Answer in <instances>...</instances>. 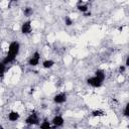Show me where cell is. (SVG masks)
Listing matches in <instances>:
<instances>
[{
	"instance_id": "cell-19",
	"label": "cell",
	"mask_w": 129,
	"mask_h": 129,
	"mask_svg": "<svg viewBox=\"0 0 129 129\" xmlns=\"http://www.w3.org/2000/svg\"><path fill=\"white\" fill-rule=\"evenodd\" d=\"M128 66H129V57L127 56V58H126V61H125V67L127 68Z\"/></svg>"
},
{
	"instance_id": "cell-18",
	"label": "cell",
	"mask_w": 129,
	"mask_h": 129,
	"mask_svg": "<svg viewBox=\"0 0 129 129\" xmlns=\"http://www.w3.org/2000/svg\"><path fill=\"white\" fill-rule=\"evenodd\" d=\"M125 70H126V67H125V66H121V67L119 68V72H120V73H124Z\"/></svg>"
},
{
	"instance_id": "cell-17",
	"label": "cell",
	"mask_w": 129,
	"mask_h": 129,
	"mask_svg": "<svg viewBox=\"0 0 129 129\" xmlns=\"http://www.w3.org/2000/svg\"><path fill=\"white\" fill-rule=\"evenodd\" d=\"M128 108H129V104H126L124 109H123V115L125 117H129V111H128Z\"/></svg>"
},
{
	"instance_id": "cell-6",
	"label": "cell",
	"mask_w": 129,
	"mask_h": 129,
	"mask_svg": "<svg viewBox=\"0 0 129 129\" xmlns=\"http://www.w3.org/2000/svg\"><path fill=\"white\" fill-rule=\"evenodd\" d=\"M51 123H52V125L54 126V128H57V127L63 126L64 120H63V118H62L61 115H56V116H54V117L52 118Z\"/></svg>"
},
{
	"instance_id": "cell-16",
	"label": "cell",
	"mask_w": 129,
	"mask_h": 129,
	"mask_svg": "<svg viewBox=\"0 0 129 129\" xmlns=\"http://www.w3.org/2000/svg\"><path fill=\"white\" fill-rule=\"evenodd\" d=\"M64 24L67 26H71L73 24V19L70 17V16H66L64 17Z\"/></svg>"
},
{
	"instance_id": "cell-15",
	"label": "cell",
	"mask_w": 129,
	"mask_h": 129,
	"mask_svg": "<svg viewBox=\"0 0 129 129\" xmlns=\"http://www.w3.org/2000/svg\"><path fill=\"white\" fill-rule=\"evenodd\" d=\"M5 71H6V64H4L3 61L1 60V61H0V78H1V79L4 77Z\"/></svg>"
},
{
	"instance_id": "cell-12",
	"label": "cell",
	"mask_w": 129,
	"mask_h": 129,
	"mask_svg": "<svg viewBox=\"0 0 129 129\" xmlns=\"http://www.w3.org/2000/svg\"><path fill=\"white\" fill-rule=\"evenodd\" d=\"M77 8H78V10L79 11H81V12H83V13H86V12H88V10H89V7H88V5L85 3H82V4H77Z\"/></svg>"
},
{
	"instance_id": "cell-8",
	"label": "cell",
	"mask_w": 129,
	"mask_h": 129,
	"mask_svg": "<svg viewBox=\"0 0 129 129\" xmlns=\"http://www.w3.org/2000/svg\"><path fill=\"white\" fill-rule=\"evenodd\" d=\"M19 118H20V114H19L17 111L12 110V111H10V112L8 113V120H9L10 122H15V121H17Z\"/></svg>"
},
{
	"instance_id": "cell-5",
	"label": "cell",
	"mask_w": 129,
	"mask_h": 129,
	"mask_svg": "<svg viewBox=\"0 0 129 129\" xmlns=\"http://www.w3.org/2000/svg\"><path fill=\"white\" fill-rule=\"evenodd\" d=\"M31 31H32L31 21H30V20H27V21L23 22L22 25H21V33L24 34V35H27V34H29Z\"/></svg>"
},
{
	"instance_id": "cell-20",
	"label": "cell",
	"mask_w": 129,
	"mask_h": 129,
	"mask_svg": "<svg viewBox=\"0 0 129 129\" xmlns=\"http://www.w3.org/2000/svg\"><path fill=\"white\" fill-rule=\"evenodd\" d=\"M84 14H85V16H87V17H88V16H91V12H86V13H84Z\"/></svg>"
},
{
	"instance_id": "cell-1",
	"label": "cell",
	"mask_w": 129,
	"mask_h": 129,
	"mask_svg": "<svg viewBox=\"0 0 129 129\" xmlns=\"http://www.w3.org/2000/svg\"><path fill=\"white\" fill-rule=\"evenodd\" d=\"M19 50H20V44L18 41L14 40V41H11L9 46H8V52L6 54V56L2 59L3 63L4 64H8V63H11L15 60L16 56L18 55L19 53Z\"/></svg>"
},
{
	"instance_id": "cell-4",
	"label": "cell",
	"mask_w": 129,
	"mask_h": 129,
	"mask_svg": "<svg viewBox=\"0 0 129 129\" xmlns=\"http://www.w3.org/2000/svg\"><path fill=\"white\" fill-rule=\"evenodd\" d=\"M87 84L93 88H100L102 85H103V82H101L98 78H96L95 76L94 77H91L89 79H87Z\"/></svg>"
},
{
	"instance_id": "cell-9",
	"label": "cell",
	"mask_w": 129,
	"mask_h": 129,
	"mask_svg": "<svg viewBox=\"0 0 129 129\" xmlns=\"http://www.w3.org/2000/svg\"><path fill=\"white\" fill-rule=\"evenodd\" d=\"M95 77L98 78L101 82H104V80H105V78H106V75H105V72H104L103 70H97V71L95 72Z\"/></svg>"
},
{
	"instance_id": "cell-11",
	"label": "cell",
	"mask_w": 129,
	"mask_h": 129,
	"mask_svg": "<svg viewBox=\"0 0 129 129\" xmlns=\"http://www.w3.org/2000/svg\"><path fill=\"white\" fill-rule=\"evenodd\" d=\"M39 128H40V129H51V125H50L49 121L45 118V119L41 122V124L39 125Z\"/></svg>"
},
{
	"instance_id": "cell-2",
	"label": "cell",
	"mask_w": 129,
	"mask_h": 129,
	"mask_svg": "<svg viewBox=\"0 0 129 129\" xmlns=\"http://www.w3.org/2000/svg\"><path fill=\"white\" fill-rule=\"evenodd\" d=\"M25 123H26L27 125H29V126L38 125V124H39V118H38V116H37V113H36L35 111L31 112V113L27 116V118L25 119Z\"/></svg>"
},
{
	"instance_id": "cell-13",
	"label": "cell",
	"mask_w": 129,
	"mask_h": 129,
	"mask_svg": "<svg viewBox=\"0 0 129 129\" xmlns=\"http://www.w3.org/2000/svg\"><path fill=\"white\" fill-rule=\"evenodd\" d=\"M32 13H33V10H32L31 7H25V8L23 9V14H24V16H26V17H29L30 15H32Z\"/></svg>"
},
{
	"instance_id": "cell-14",
	"label": "cell",
	"mask_w": 129,
	"mask_h": 129,
	"mask_svg": "<svg viewBox=\"0 0 129 129\" xmlns=\"http://www.w3.org/2000/svg\"><path fill=\"white\" fill-rule=\"evenodd\" d=\"M105 115V113H104V111H102V110H94L93 112H92V116L93 117H102V116H104Z\"/></svg>"
},
{
	"instance_id": "cell-10",
	"label": "cell",
	"mask_w": 129,
	"mask_h": 129,
	"mask_svg": "<svg viewBox=\"0 0 129 129\" xmlns=\"http://www.w3.org/2000/svg\"><path fill=\"white\" fill-rule=\"evenodd\" d=\"M54 66V61L52 59H46V60H43L42 61V67L44 69H50Z\"/></svg>"
},
{
	"instance_id": "cell-7",
	"label": "cell",
	"mask_w": 129,
	"mask_h": 129,
	"mask_svg": "<svg viewBox=\"0 0 129 129\" xmlns=\"http://www.w3.org/2000/svg\"><path fill=\"white\" fill-rule=\"evenodd\" d=\"M67 99H68V97H67L66 93H59L53 97V102L55 104H63L64 102H67Z\"/></svg>"
},
{
	"instance_id": "cell-3",
	"label": "cell",
	"mask_w": 129,
	"mask_h": 129,
	"mask_svg": "<svg viewBox=\"0 0 129 129\" xmlns=\"http://www.w3.org/2000/svg\"><path fill=\"white\" fill-rule=\"evenodd\" d=\"M39 59H40V53L38 51H34V53L28 59V64L30 67H36L39 63Z\"/></svg>"
}]
</instances>
